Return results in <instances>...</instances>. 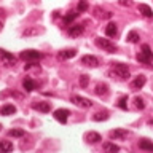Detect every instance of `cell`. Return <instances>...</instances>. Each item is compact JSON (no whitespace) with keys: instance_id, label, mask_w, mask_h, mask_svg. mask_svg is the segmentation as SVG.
<instances>
[{"instance_id":"obj_15","label":"cell","mask_w":153,"mask_h":153,"mask_svg":"<svg viewBox=\"0 0 153 153\" xmlns=\"http://www.w3.org/2000/svg\"><path fill=\"white\" fill-rule=\"evenodd\" d=\"M22 88H24V91H27V93H32V91L37 88V83L32 78H29V76H27V78L22 80Z\"/></svg>"},{"instance_id":"obj_22","label":"cell","mask_w":153,"mask_h":153,"mask_svg":"<svg viewBox=\"0 0 153 153\" xmlns=\"http://www.w3.org/2000/svg\"><path fill=\"white\" fill-rule=\"evenodd\" d=\"M78 14H80V13H78V11H75V10L69 11V13H67L65 16H64V24H72V21H74V19L78 16Z\"/></svg>"},{"instance_id":"obj_18","label":"cell","mask_w":153,"mask_h":153,"mask_svg":"<svg viewBox=\"0 0 153 153\" xmlns=\"http://www.w3.org/2000/svg\"><path fill=\"white\" fill-rule=\"evenodd\" d=\"M16 113V107H14L13 104H5L2 108H0V115H5V117H8V115H13Z\"/></svg>"},{"instance_id":"obj_34","label":"cell","mask_w":153,"mask_h":153,"mask_svg":"<svg viewBox=\"0 0 153 153\" xmlns=\"http://www.w3.org/2000/svg\"><path fill=\"white\" fill-rule=\"evenodd\" d=\"M148 124H150V126H153V120H152V121H150V123H148Z\"/></svg>"},{"instance_id":"obj_24","label":"cell","mask_w":153,"mask_h":153,"mask_svg":"<svg viewBox=\"0 0 153 153\" xmlns=\"http://www.w3.org/2000/svg\"><path fill=\"white\" fill-rule=\"evenodd\" d=\"M102 148L105 152H120V147L118 145H115V143H112V142H105L104 145H102Z\"/></svg>"},{"instance_id":"obj_5","label":"cell","mask_w":153,"mask_h":153,"mask_svg":"<svg viewBox=\"0 0 153 153\" xmlns=\"http://www.w3.org/2000/svg\"><path fill=\"white\" fill-rule=\"evenodd\" d=\"M0 61H2V64L5 67H11L16 64V56H13L11 53H8V51L0 48Z\"/></svg>"},{"instance_id":"obj_30","label":"cell","mask_w":153,"mask_h":153,"mask_svg":"<svg viewBox=\"0 0 153 153\" xmlns=\"http://www.w3.org/2000/svg\"><path fill=\"white\" fill-rule=\"evenodd\" d=\"M86 10H88V3H86V0H80L78 7H76V11H78V13H85Z\"/></svg>"},{"instance_id":"obj_35","label":"cell","mask_w":153,"mask_h":153,"mask_svg":"<svg viewBox=\"0 0 153 153\" xmlns=\"http://www.w3.org/2000/svg\"><path fill=\"white\" fill-rule=\"evenodd\" d=\"M0 129H2V124H0Z\"/></svg>"},{"instance_id":"obj_17","label":"cell","mask_w":153,"mask_h":153,"mask_svg":"<svg viewBox=\"0 0 153 153\" xmlns=\"http://www.w3.org/2000/svg\"><path fill=\"white\" fill-rule=\"evenodd\" d=\"M118 33V27L115 22H108L107 26H105V35L107 37H115Z\"/></svg>"},{"instance_id":"obj_2","label":"cell","mask_w":153,"mask_h":153,"mask_svg":"<svg viewBox=\"0 0 153 153\" xmlns=\"http://www.w3.org/2000/svg\"><path fill=\"white\" fill-rule=\"evenodd\" d=\"M136 59L140 62V64H147V65H150L152 64V61H153V51H152V48L150 45H142L140 46V53L136 56Z\"/></svg>"},{"instance_id":"obj_29","label":"cell","mask_w":153,"mask_h":153,"mask_svg":"<svg viewBox=\"0 0 153 153\" xmlns=\"http://www.w3.org/2000/svg\"><path fill=\"white\" fill-rule=\"evenodd\" d=\"M128 96H121L120 97V100H118V107L121 108V110H128Z\"/></svg>"},{"instance_id":"obj_10","label":"cell","mask_w":153,"mask_h":153,"mask_svg":"<svg viewBox=\"0 0 153 153\" xmlns=\"http://www.w3.org/2000/svg\"><path fill=\"white\" fill-rule=\"evenodd\" d=\"M81 64L83 65H88V67H97L99 65V59L93 54H86L81 57Z\"/></svg>"},{"instance_id":"obj_32","label":"cell","mask_w":153,"mask_h":153,"mask_svg":"<svg viewBox=\"0 0 153 153\" xmlns=\"http://www.w3.org/2000/svg\"><path fill=\"white\" fill-rule=\"evenodd\" d=\"M118 3L121 5V7H131L132 0H118Z\"/></svg>"},{"instance_id":"obj_11","label":"cell","mask_w":153,"mask_h":153,"mask_svg":"<svg viewBox=\"0 0 153 153\" xmlns=\"http://www.w3.org/2000/svg\"><path fill=\"white\" fill-rule=\"evenodd\" d=\"M32 108L33 110H38V112H43V113H48L51 110V105H50V102L38 100V102H32Z\"/></svg>"},{"instance_id":"obj_31","label":"cell","mask_w":153,"mask_h":153,"mask_svg":"<svg viewBox=\"0 0 153 153\" xmlns=\"http://www.w3.org/2000/svg\"><path fill=\"white\" fill-rule=\"evenodd\" d=\"M88 85H89V76L88 75H81L80 76V86L81 88H86Z\"/></svg>"},{"instance_id":"obj_9","label":"cell","mask_w":153,"mask_h":153,"mask_svg":"<svg viewBox=\"0 0 153 153\" xmlns=\"http://www.w3.org/2000/svg\"><path fill=\"white\" fill-rule=\"evenodd\" d=\"M69 115H70V112H69L67 108H57V110H54V118H56L59 123H62V124L67 123Z\"/></svg>"},{"instance_id":"obj_4","label":"cell","mask_w":153,"mask_h":153,"mask_svg":"<svg viewBox=\"0 0 153 153\" xmlns=\"http://www.w3.org/2000/svg\"><path fill=\"white\" fill-rule=\"evenodd\" d=\"M19 57L22 61H27V62H37V61L43 59V54L37 50H24V51H21Z\"/></svg>"},{"instance_id":"obj_8","label":"cell","mask_w":153,"mask_h":153,"mask_svg":"<svg viewBox=\"0 0 153 153\" xmlns=\"http://www.w3.org/2000/svg\"><path fill=\"white\" fill-rule=\"evenodd\" d=\"M69 35L72 38H76V37H80L81 33L85 32V24H72V26H69Z\"/></svg>"},{"instance_id":"obj_3","label":"cell","mask_w":153,"mask_h":153,"mask_svg":"<svg viewBox=\"0 0 153 153\" xmlns=\"http://www.w3.org/2000/svg\"><path fill=\"white\" fill-rule=\"evenodd\" d=\"M94 43H96V46L100 48L102 51H107V53H117L118 51V46L115 45L113 42H110L108 38L99 37V38H96V40H94Z\"/></svg>"},{"instance_id":"obj_6","label":"cell","mask_w":153,"mask_h":153,"mask_svg":"<svg viewBox=\"0 0 153 153\" xmlns=\"http://www.w3.org/2000/svg\"><path fill=\"white\" fill-rule=\"evenodd\" d=\"M70 100L76 105V107H81V108H91L93 107V100L86 99L83 96H72Z\"/></svg>"},{"instance_id":"obj_21","label":"cell","mask_w":153,"mask_h":153,"mask_svg":"<svg viewBox=\"0 0 153 153\" xmlns=\"http://www.w3.org/2000/svg\"><path fill=\"white\" fill-rule=\"evenodd\" d=\"M139 11H140V14H142V16H145V18H152V16H153L152 8L148 7V5H145V3H140V5H139Z\"/></svg>"},{"instance_id":"obj_33","label":"cell","mask_w":153,"mask_h":153,"mask_svg":"<svg viewBox=\"0 0 153 153\" xmlns=\"http://www.w3.org/2000/svg\"><path fill=\"white\" fill-rule=\"evenodd\" d=\"M2 29H3V22L0 21V30H2Z\"/></svg>"},{"instance_id":"obj_20","label":"cell","mask_w":153,"mask_h":153,"mask_svg":"<svg viewBox=\"0 0 153 153\" xmlns=\"http://www.w3.org/2000/svg\"><path fill=\"white\" fill-rule=\"evenodd\" d=\"M94 93L97 94V96H107L108 94V86L105 85V83H97V85H96Z\"/></svg>"},{"instance_id":"obj_23","label":"cell","mask_w":153,"mask_h":153,"mask_svg":"<svg viewBox=\"0 0 153 153\" xmlns=\"http://www.w3.org/2000/svg\"><path fill=\"white\" fill-rule=\"evenodd\" d=\"M93 120L94 121H105V120H108V113L107 112H97L93 115Z\"/></svg>"},{"instance_id":"obj_27","label":"cell","mask_w":153,"mask_h":153,"mask_svg":"<svg viewBox=\"0 0 153 153\" xmlns=\"http://www.w3.org/2000/svg\"><path fill=\"white\" fill-rule=\"evenodd\" d=\"M134 107H136L137 110H143L145 108V102H143V99L142 97H134Z\"/></svg>"},{"instance_id":"obj_7","label":"cell","mask_w":153,"mask_h":153,"mask_svg":"<svg viewBox=\"0 0 153 153\" xmlns=\"http://www.w3.org/2000/svg\"><path fill=\"white\" fill-rule=\"evenodd\" d=\"M128 136H129V131L128 129H121V128L112 129V131L108 132V137L112 139V140H123V139H126Z\"/></svg>"},{"instance_id":"obj_19","label":"cell","mask_w":153,"mask_h":153,"mask_svg":"<svg viewBox=\"0 0 153 153\" xmlns=\"http://www.w3.org/2000/svg\"><path fill=\"white\" fill-rule=\"evenodd\" d=\"M43 29H38V27H29L26 30H22V37L27 38V37H32V35H38V33H42Z\"/></svg>"},{"instance_id":"obj_26","label":"cell","mask_w":153,"mask_h":153,"mask_svg":"<svg viewBox=\"0 0 153 153\" xmlns=\"http://www.w3.org/2000/svg\"><path fill=\"white\" fill-rule=\"evenodd\" d=\"M126 40H128L129 43H137V42H139V33H137L136 30H131V32L128 33Z\"/></svg>"},{"instance_id":"obj_12","label":"cell","mask_w":153,"mask_h":153,"mask_svg":"<svg viewBox=\"0 0 153 153\" xmlns=\"http://www.w3.org/2000/svg\"><path fill=\"white\" fill-rule=\"evenodd\" d=\"M76 54V50L75 48H69V50H62V51H59L57 53V57L62 61V59H72Z\"/></svg>"},{"instance_id":"obj_13","label":"cell","mask_w":153,"mask_h":153,"mask_svg":"<svg viewBox=\"0 0 153 153\" xmlns=\"http://www.w3.org/2000/svg\"><path fill=\"white\" fill-rule=\"evenodd\" d=\"M145 83H147V76L140 74V75H137L136 78H134L132 88H134V89H140V88H143V86H145Z\"/></svg>"},{"instance_id":"obj_14","label":"cell","mask_w":153,"mask_h":153,"mask_svg":"<svg viewBox=\"0 0 153 153\" xmlns=\"http://www.w3.org/2000/svg\"><path fill=\"white\" fill-rule=\"evenodd\" d=\"M85 139H86V142H88V143H99L100 140H102L100 134H99V132H94V131H89V132L85 136Z\"/></svg>"},{"instance_id":"obj_25","label":"cell","mask_w":153,"mask_h":153,"mask_svg":"<svg viewBox=\"0 0 153 153\" xmlns=\"http://www.w3.org/2000/svg\"><path fill=\"white\" fill-rule=\"evenodd\" d=\"M13 150V143L8 140H0V152H11Z\"/></svg>"},{"instance_id":"obj_28","label":"cell","mask_w":153,"mask_h":153,"mask_svg":"<svg viewBox=\"0 0 153 153\" xmlns=\"http://www.w3.org/2000/svg\"><path fill=\"white\" fill-rule=\"evenodd\" d=\"M8 136L10 137H22L24 136V131H22V129H10Z\"/></svg>"},{"instance_id":"obj_1","label":"cell","mask_w":153,"mask_h":153,"mask_svg":"<svg viewBox=\"0 0 153 153\" xmlns=\"http://www.w3.org/2000/svg\"><path fill=\"white\" fill-rule=\"evenodd\" d=\"M110 75L118 76L120 80H128L129 76H131V72H129V67L126 64H123V62H113Z\"/></svg>"},{"instance_id":"obj_16","label":"cell","mask_w":153,"mask_h":153,"mask_svg":"<svg viewBox=\"0 0 153 153\" xmlns=\"http://www.w3.org/2000/svg\"><path fill=\"white\" fill-rule=\"evenodd\" d=\"M139 148L143 152H153V142H150L148 139H140L139 140Z\"/></svg>"}]
</instances>
